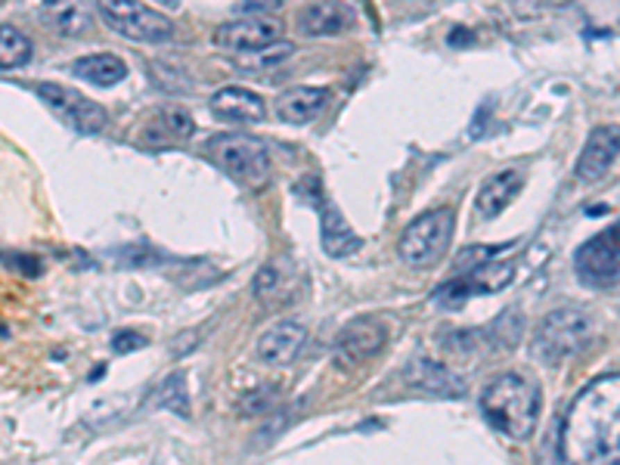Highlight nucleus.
I'll use <instances>...</instances> for the list:
<instances>
[{
	"label": "nucleus",
	"instance_id": "26",
	"mask_svg": "<svg viewBox=\"0 0 620 465\" xmlns=\"http://www.w3.org/2000/svg\"><path fill=\"white\" fill-rule=\"evenodd\" d=\"M140 348H146V338L140 335V332L122 329L112 338V350H115V354H131V350H140Z\"/></svg>",
	"mask_w": 620,
	"mask_h": 465
},
{
	"label": "nucleus",
	"instance_id": "8",
	"mask_svg": "<svg viewBox=\"0 0 620 465\" xmlns=\"http://www.w3.org/2000/svg\"><path fill=\"white\" fill-rule=\"evenodd\" d=\"M493 251H484L481 264H471L462 276L446 279V282L437 289L435 301L441 307H462L471 295H490V291H499L512 282L515 276V264L512 261H487Z\"/></svg>",
	"mask_w": 620,
	"mask_h": 465
},
{
	"label": "nucleus",
	"instance_id": "21",
	"mask_svg": "<svg viewBox=\"0 0 620 465\" xmlns=\"http://www.w3.org/2000/svg\"><path fill=\"white\" fill-rule=\"evenodd\" d=\"M410 384L422 394H435V397H459L462 394V378L453 375L446 366L441 363H431V360H416L412 372H406Z\"/></svg>",
	"mask_w": 620,
	"mask_h": 465
},
{
	"label": "nucleus",
	"instance_id": "24",
	"mask_svg": "<svg viewBox=\"0 0 620 465\" xmlns=\"http://www.w3.org/2000/svg\"><path fill=\"white\" fill-rule=\"evenodd\" d=\"M152 403L174 409L177 416L190 413V400H186V391H183V375H180V372H174V375L165 378V382L158 384V391H156V397H152Z\"/></svg>",
	"mask_w": 620,
	"mask_h": 465
},
{
	"label": "nucleus",
	"instance_id": "18",
	"mask_svg": "<svg viewBox=\"0 0 620 465\" xmlns=\"http://www.w3.org/2000/svg\"><path fill=\"white\" fill-rule=\"evenodd\" d=\"M44 22L65 37H81L93 28L90 0H44Z\"/></svg>",
	"mask_w": 620,
	"mask_h": 465
},
{
	"label": "nucleus",
	"instance_id": "25",
	"mask_svg": "<svg viewBox=\"0 0 620 465\" xmlns=\"http://www.w3.org/2000/svg\"><path fill=\"white\" fill-rule=\"evenodd\" d=\"M158 128L168 140H186L196 130V121L186 109H165L158 112Z\"/></svg>",
	"mask_w": 620,
	"mask_h": 465
},
{
	"label": "nucleus",
	"instance_id": "5",
	"mask_svg": "<svg viewBox=\"0 0 620 465\" xmlns=\"http://www.w3.org/2000/svg\"><path fill=\"white\" fill-rule=\"evenodd\" d=\"M97 12L115 35L137 44H168L174 22L143 0H97Z\"/></svg>",
	"mask_w": 620,
	"mask_h": 465
},
{
	"label": "nucleus",
	"instance_id": "16",
	"mask_svg": "<svg viewBox=\"0 0 620 465\" xmlns=\"http://www.w3.org/2000/svg\"><path fill=\"white\" fill-rule=\"evenodd\" d=\"M304 338H308L304 326L283 320V323L270 326L261 335V341H258V357H261L267 366H289V363H295V357L301 354Z\"/></svg>",
	"mask_w": 620,
	"mask_h": 465
},
{
	"label": "nucleus",
	"instance_id": "13",
	"mask_svg": "<svg viewBox=\"0 0 620 465\" xmlns=\"http://www.w3.org/2000/svg\"><path fill=\"white\" fill-rule=\"evenodd\" d=\"M617 155H620V128L617 124H598L586 137L574 174L583 183H596L608 174V168L617 162Z\"/></svg>",
	"mask_w": 620,
	"mask_h": 465
},
{
	"label": "nucleus",
	"instance_id": "9",
	"mask_svg": "<svg viewBox=\"0 0 620 465\" xmlns=\"http://www.w3.org/2000/svg\"><path fill=\"white\" fill-rule=\"evenodd\" d=\"M577 276L592 289H608L620 279V221L583 242L574 255Z\"/></svg>",
	"mask_w": 620,
	"mask_h": 465
},
{
	"label": "nucleus",
	"instance_id": "1",
	"mask_svg": "<svg viewBox=\"0 0 620 465\" xmlns=\"http://www.w3.org/2000/svg\"><path fill=\"white\" fill-rule=\"evenodd\" d=\"M564 462H620V372L589 382L562 425Z\"/></svg>",
	"mask_w": 620,
	"mask_h": 465
},
{
	"label": "nucleus",
	"instance_id": "14",
	"mask_svg": "<svg viewBox=\"0 0 620 465\" xmlns=\"http://www.w3.org/2000/svg\"><path fill=\"white\" fill-rule=\"evenodd\" d=\"M357 10L344 0H319L298 12V35L304 37H335L354 28Z\"/></svg>",
	"mask_w": 620,
	"mask_h": 465
},
{
	"label": "nucleus",
	"instance_id": "6",
	"mask_svg": "<svg viewBox=\"0 0 620 465\" xmlns=\"http://www.w3.org/2000/svg\"><path fill=\"white\" fill-rule=\"evenodd\" d=\"M586 335H589V320H586L583 310L562 307V310H552L539 323L530 350L543 366H562L568 357H574L583 348Z\"/></svg>",
	"mask_w": 620,
	"mask_h": 465
},
{
	"label": "nucleus",
	"instance_id": "28",
	"mask_svg": "<svg viewBox=\"0 0 620 465\" xmlns=\"http://www.w3.org/2000/svg\"><path fill=\"white\" fill-rule=\"evenodd\" d=\"M283 3V0H242L239 3V10H255V12H270L276 10V6Z\"/></svg>",
	"mask_w": 620,
	"mask_h": 465
},
{
	"label": "nucleus",
	"instance_id": "10",
	"mask_svg": "<svg viewBox=\"0 0 620 465\" xmlns=\"http://www.w3.org/2000/svg\"><path fill=\"white\" fill-rule=\"evenodd\" d=\"M283 41V19L270 16V12H251L245 19H233L224 22L215 31V46L226 53H255L264 46Z\"/></svg>",
	"mask_w": 620,
	"mask_h": 465
},
{
	"label": "nucleus",
	"instance_id": "3",
	"mask_svg": "<svg viewBox=\"0 0 620 465\" xmlns=\"http://www.w3.org/2000/svg\"><path fill=\"white\" fill-rule=\"evenodd\" d=\"M205 155L224 171L226 177H233L236 183L261 189L270 177V152L258 137L249 134H217L208 140Z\"/></svg>",
	"mask_w": 620,
	"mask_h": 465
},
{
	"label": "nucleus",
	"instance_id": "15",
	"mask_svg": "<svg viewBox=\"0 0 620 465\" xmlns=\"http://www.w3.org/2000/svg\"><path fill=\"white\" fill-rule=\"evenodd\" d=\"M211 115L217 121H226V124H258L264 118V99L258 93L245 90V87H236V84H226L211 96L208 103Z\"/></svg>",
	"mask_w": 620,
	"mask_h": 465
},
{
	"label": "nucleus",
	"instance_id": "19",
	"mask_svg": "<svg viewBox=\"0 0 620 465\" xmlns=\"http://www.w3.org/2000/svg\"><path fill=\"white\" fill-rule=\"evenodd\" d=\"M521 186H524V174L518 168L499 171V174L487 177L481 192H478V211H481V217H487V221L490 217H499L518 198Z\"/></svg>",
	"mask_w": 620,
	"mask_h": 465
},
{
	"label": "nucleus",
	"instance_id": "29",
	"mask_svg": "<svg viewBox=\"0 0 620 465\" xmlns=\"http://www.w3.org/2000/svg\"><path fill=\"white\" fill-rule=\"evenodd\" d=\"M156 3H162V6H180V0H156Z\"/></svg>",
	"mask_w": 620,
	"mask_h": 465
},
{
	"label": "nucleus",
	"instance_id": "4",
	"mask_svg": "<svg viewBox=\"0 0 620 465\" xmlns=\"http://www.w3.org/2000/svg\"><path fill=\"white\" fill-rule=\"evenodd\" d=\"M453 230H456V214L450 208H437L416 217L403 230V236H400V245H397L400 261L419 270L435 267L446 255V248H450Z\"/></svg>",
	"mask_w": 620,
	"mask_h": 465
},
{
	"label": "nucleus",
	"instance_id": "7",
	"mask_svg": "<svg viewBox=\"0 0 620 465\" xmlns=\"http://www.w3.org/2000/svg\"><path fill=\"white\" fill-rule=\"evenodd\" d=\"M295 196L319 211V236H323L326 255L329 257H348V255H354V251H360L363 239L348 227V221L342 217V211L326 198V189H323V183H319V177L304 174L301 180L295 183Z\"/></svg>",
	"mask_w": 620,
	"mask_h": 465
},
{
	"label": "nucleus",
	"instance_id": "17",
	"mask_svg": "<svg viewBox=\"0 0 620 465\" xmlns=\"http://www.w3.org/2000/svg\"><path fill=\"white\" fill-rule=\"evenodd\" d=\"M329 103V90L326 87H310V84H301V87H289L285 93L276 96V115L279 121L285 124H308Z\"/></svg>",
	"mask_w": 620,
	"mask_h": 465
},
{
	"label": "nucleus",
	"instance_id": "11",
	"mask_svg": "<svg viewBox=\"0 0 620 465\" xmlns=\"http://www.w3.org/2000/svg\"><path fill=\"white\" fill-rule=\"evenodd\" d=\"M35 90L69 128L78 130V134H99V130L106 128V109L99 103H93V99H87L84 93L62 87V84H50V81H41Z\"/></svg>",
	"mask_w": 620,
	"mask_h": 465
},
{
	"label": "nucleus",
	"instance_id": "22",
	"mask_svg": "<svg viewBox=\"0 0 620 465\" xmlns=\"http://www.w3.org/2000/svg\"><path fill=\"white\" fill-rule=\"evenodd\" d=\"M31 53H35L31 50V41L19 28H12V25L0 28V65H3V71L22 69L31 59Z\"/></svg>",
	"mask_w": 620,
	"mask_h": 465
},
{
	"label": "nucleus",
	"instance_id": "12",
	"mask_svg": "<svg viewBox=\"0 0 620 465\" xmlns=\"http://www.w3.org/2000/svg\"><path fill=\"white\" fill-rule=\"evenodd\" d=\"M385 341H388V326L382 320H376V316H357V320H351L338 332L332 357H335L338 366L351 369V366H360V363L372 360V357L385 348Z\"/></svg>",
	"mask_w": 620,
	"mask_h": 465
},
{
	"label": "nucleus",
	"instance_id": "27",
	"mask_svg": "<svg viewBox=\"0 0 620 465\" xmlns=\"http://www.w3.org/2000/svg\"><path fill=\"white\" fill-rule=\"evenodd\" d=\"M273 391L270 388H261V391H255V394H249L242 400V409H245V416H255V413H261V409H267L273 403Z\"/></svg>",
	"mask_w": 620,
	"mask_h": 465
},
{
	"label": "nucleus",
	"instance_id": "2",
	"mask_svg": "<svg viewBox=\"0 0 620 465\" xmlns=\"http://www.w3.org/2000/svg\"><path fill=\"white\" fill-rule=\"evenodd\" d=\"M539 407H543V397H539L537 382H530L521 372H503L481 394L484 418L493 431H499L509 441H528L537 428Z\"/></svg>",
	"mask_w": 620,
	"mask_h": 465
},
{
	"label": "nucleus",
	"instance_id": "23",
	"mask_svg": "<svg viewBox=\"0 0 620 465\" xmlns=\"http://www.w3.org/2000/svg\"><path fill=\"white\" fill-rule=\"evenodd\" d=\"M292 53V44L289 41H276L270 46H264V50H255V53H239V69L245 71H258V69H273V65H279L283 59H289Z\"/></svg>",
	"mask_w": 620,
	"mask_h": 465
},
{
	"label": "nucleus",
	"instance_id": "20",
	"mask_svg": "<svg viewBox=\"0 0 620 465\" xmlns=\"http://www.w3.org/2000/svg\"><path fill=\"white\" fill-rule=\"evenodd\" d=\"M72 75L93 84V87H115V84H122L128 78V65H124V59L112 56V53H93V56L72 62Z\"/></svg>",
	"mask_w": 620,
	"mask_h": 465
}]
</instances>
